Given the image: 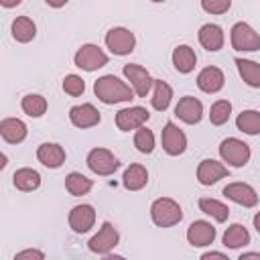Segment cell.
Returning a JSON list of instances; mask_svg holds the SVG:
<instances>
[{"label": "cell", "mask_w": 260, "mask_h": 260, "mask_svg": "<svg viewBox=\"0 0 260 260\" xmlns=\"http://www.w3.org/2000/svg\"><path fill=\"white\" fill-rule=\"evenodd\" d=\"M230 114H232V104L228 100H217L209 108V122L213 126H221L230 120Z\"/></svg>", "instance_id": "33"}, {"label": "cell", "mask_w": 260, "mask_h": 260, "mask_svg": "<svg viewBox=\"0 0 260 260\" xmlns=\"http://www.w3.org/2000/svg\"><path fill=\"white\" fill-rule=\"evenodd\" d=\"M6 167V154H0V169Z\"/></svg>", "instance_id": "43"}, {"label": "cell", "mask_w": 260, "mask_h": 260, "mask_svg": "<svg viewBox=\"0 0 260 260\" xmlns=\"http://www.w3.org/2000/svg\"><path fill=\"white\" fill-rule=\"evenodd\" d=\"M248 244H250V232H248L242 223H232V225H228V230L223 232V246H225V248L238 250V248L248 246Z\"/></svg>", "instance_id": "25"}, {"label": "cell", "mask_w": 260, "mask_h": 260, "mask_svg": "<svg viewBox=\"0 0 260 260\" xmlns=\"http://www.w3.org/2000/svg\"><path fill=\"white\" fill-rule=\"evenodd\" d=\"M248 258H258L260 260V252H244V254H240V260H248Z\"/></svg>", "instance_id": "41"}, {"label": "cell", "mask_w": 260, "mask_h": 260, "mask_svg": "<svg viewBox=\"0 0 260 260\" xmlns=\"http://www.w3.org/2000/svg\"><path fill=\"white\" fill-rule=\"evenodd\" d=\"M199 209H201L205 215H209V217H213L215 221H219V223L228 221V217H230V207H228L225 203L217 201V199H211V197H201V199H199Z\"/></svg>", "instance_id": "26"}, {"label": "cell", "mask_w": 260, "mask_h": 260, "mask_svg": "<svg viewBox=\"0 0 260 260\" xmlns=\"http://www.w3.org/2000/svg\"><path fill=\"white\" fill-rule=\"evenodd\" d=\"M22 0H0V4L4 6V8H14V6H18Z\"/></svg>", "instance_id": "40"}, {"label": "cell", "mask_w": 260, "mask_h": 260, "mask_svg": "<svg viewBox=\"0 0 260 260\" xmlns=\"http://www.w3.org/2000/svg\"><path fill=\"white\" fill-rule=\"evenodd\" d=\"M223 195L228 199H232L234 203L242 205V207H254V205H258V193L248 183H240V181L228 183L223 187Z\"/></svg>", "instance_id": "12"}, {"label": "cell", "mask_w": 260, "mask_h": 260, "mask_svg": "<svg viewBox=\"0 0 260 260\" xmlns=\"http://www.w3.org/2000/svg\"><path fill=\"white\" fill-rule=\"evenodd\" d=\"M146 183H148V171H146V167H142L138 162L130 165L122 175V185L128 191H140L146 187Z\"/></svg>", "instance_id": "22"}, {"label": "cell", "mask_w": 260, "mask_h": 260, "mask_svg": "<svg viewBox=\"0 0 260 260\" xmlns=\"http://www.w3.org/2000/svg\"><path fill=\"white\" fill-rule=\"evenodd\" d=\"M223 83H225L223 71L219 67H213V65L201 69L199 75H197V87L203 93H217L223 87Z\"/></svg>", "instance_id": "18"}, {"label": "cell", "mask_w": 260, "mask_h": 260, "mask_svg": "<svg viewBox=\"0 0 260 260\" xmlns=\"http://www.w3.org/2000/svg\"><path fill=\"white\" fill-rule=\"evenodd\" d=\"M213 240H215V228L205 219H197L187 228V242L193 248L211 246Z\"/></svg>", "instance_id": "15"}, {"label": "cell", "mask_w": 260, "mask_h": 260, "mask_svg": "<svg viewBox=\"0 0 260 260\" xmlns=\"http://www.w3.org/2000/svg\"><path fill=\"white\" fill-rule=\"evenodd\" d=\"M91 187H93V181L91 179H87L85 175H81V173H69L67 177H65V189L69 191V195H73V197H81V195H87L89 191H91Z\"/></svg>", "instance_id": "29"}, {"label": "cell", "mask_w": 260, "mask_h": 260, "mask_svg": "<svg viewBox=\"0 0 260 260\" xmlns=\"http://www.w3.org/2000/svg\"><path fill=\"white\" fill-rule=\"evenodd\" d=\"M232 6V0H201V8L207 14H225Z\"/></svg>", "instance_id": "36"}, {"label": "cell", "mask_w": 260, "mask_h": 260, "mask_svg": "<svg viewBox=\"0 0 260 260\" xmlns=\"http://www.w3.org/2000/svg\"><path fill=\"white\" fill-rule=\"evenodd\" d=\"M26 132H28L26 124L18 118H4L0 122V136L8 144H20L26 138Z\"/></svg>", "instance_id": "21"}, {"label": "cell", "mask_w": 260, "mask_h": 260, "mask_svg": "<svg viewBox=\"0 0 260 260\" xmlns=\"http://www.w3.org/2000/svg\"><path fill=\"white\" fill-rule=\"evenodd\" d=\"M37 35V26L28 16H16L12 22V37L18 43H28Z\"/></svg>", "instance_id": "31"}, {"label": "cell", "mask_w": 260, "mask_h": 260, "mask_svg": "<svg viewBox=\"0 0 260 260\" xmlns=\"http://www.w3.org/2000/svg\"><path fill=\"white\" fill-rule=\"evenodd\" d=\"M12 183H14V187H16L18 191L28 193V191L39 189V185H41V175H39L35 169H30V167H22V169H18V171L12 175Z\"/></svg>", "instance_id": "24"}, {"label": "cell", "mask_w": 260, "mask_h": 260, "mask_svg": "<svg viewBox=\"0 0 260 260\" xmlns=\"http://www.w3.org/2000/svg\"><path fill=\"white\" fill-rule=\"evenodd\" d=\"M236 128L244 134L256 136L260 134V112L258 110H244L236 118Z\"/></svg>", "instance_id": "27"}, {"label": "cell", "mask_w": 260, "mask_h": 260, "mask_svg": "<svg viewBox=\"0 0 260 260\" xmlns=\"http://www.w3.org/2000/svg\"><path fill=\"white\" fill-rule=\"evenodd\" d=\"M118 242H120V234L114 228V223L104 221L102 228L98 230V234L87 242V248L98 256H106L118 246Z\"/></svg>", "instance_id": "8"}, {"label": "cell", "mask_w": 260, "mask_h": 260, "mask_svg": "<svg viewBox=\"0 0 260 260\" xmlns=\"http://www.w3.org/2000/svg\"><path fill=\"white\" fill-rule=\"evenodd\" d=\"M20 108H22V112H24L26 116H30V118H41V116L47 112L49 104H47V100H45L43 95H39V93H26V95L20 100Z\"/></svg>", "instance_id": "32"}, {"label": "cell", "mask_w": 260, "mask_h": 260, "mask_svg": "<svg viewBox=\"0 0 260 260\" xmlns=\"http://www.w3.org/2000/svg\"><path fill=\"white\" fill-rule=\"evenodd\" d=\"M209 258H228L223 252H205V254H201V260H209Z\"/></svg>", "instance_id": "38"}, {"label": "cell", "mask_w": 260, "mask_h": 260, "mask_svg": "<svg viewBox=\"0 0 260 260\" xmlns=\"http://www.w3.org/2000/svg\"><path fill=\"white\" fill-rule=\"evenodd\" d=\"M150 217L158 228H173L183 219V209L175 199L158 197L150 205Z\"/></svg>", "instance_id": "2"}, {"label": "cell", "mask_w": 260, "mask_h": 260, "mask_svg": "<svg viewBox=\"0 0 260 260\" xmlns=\"http://www.w3.org/2000/svg\"><path fill=\"white\" fill-rule=\"evenodd\" d=\"M134 146H136L138 152L150 154L154 150V134H152V130L146 128V126H140L134 132Z\"/></svg>", "instance_id": "34"}, {"label": "cell", "mask_w": 260, "mask_h": 260, "mask_svg": "<svg viewBox=\"0 0 260 260\" xmlns=\"http://www.w3.org/2000/svg\"><path fill=\"white\" fill-rule=\"evenodd\" d=\"M93 223H95V209H93V205L81 203V205H75L69 211V228L75 234L89 232L93 228Z\"/></svg>", "instance_id": "13"}, {"label": "cell", "mask_w": 260, "mask_h": 260, "mask_svg": "<svg viewBox=\"0 0 260 260\" xmlns=\"http://www.w3.org/2000/svg\"><path fill=\"white\" fill-rule=\"evenodd\" d=\"M150 114L146 108L142 106H130V108H124L116 114V126L118 130L122 132H130V130H138L140 126H144L148 122Z\"/></svg>", "instance_id": "10"}, {"label": "cell", "mask_w": 260, "mask_h": 260, "mask_svg": "<svg viewBox=\"0 0 260 260\" xmlns=\"http://www.w3.org/2000/svg\"><path fill=\"white\" fill-rule=\"evenodd\" d=\"M24 258H37V260H43L45 254H43L41 250H35V248L30 250V248H28V250H22V252H18V254L14 256V260H24Z\"/></svg>", "instance_id": "37"}, {"label": "cell", "mask_w": 260, "mask_h": 260, "mask_svg": "<svg viewBox=\"0 0 260 260\" xmlns=\"http://www.w3.org/2000/svg\"><path fill=\"white\" fill-rule=\"evenodd\" d=\"M122 73H124V77L130 81L134 93H136L138 98H146V93L150 91V87H152V83H154V79L150 77V73H148L142 65H138V63H128V65H124Z\"/></svg>", "instance_id": "9"}, {"label": "cell", "mask_w": 260, "mask_h": 260, "mask_svg": "<svg viewBox=\"0 0 260 260\" xmlns=\"http://www.w3.org/2000/svg\"><path fill=\"white\" fill-rule=\"evenodd\" d=\"M230 175V169L225 165H221L219 160H213V158H203L197 167V181L205 187L217 183L219 179H225Z\"/></svg>", "instance_id": "14"}, {"label": "cell", "mask_w": 260, "mask_h": 260, "mask_svg": "<svg viewBox=\"0 0 260 260\" xmlns=\"http://www.w3.org/2000/svg\"><path fill=\"white\" fill-rule=\"evenodd\" d=\"M160 140H162L165 152L171 154V156H179L187 148V136H185V132L175 122H167L165 124L162 134H160Z\"/></svg>", "instance_id": "11"}, {"label": "cell", "mask_w": 260, "mask_h": 260, "mask_svg": "<svg viewBox=\"0 0 260 260\" xmlns=\"http://www.w3.org/2000/svg\"><path fill=\"white\" fill-rule=\"evenodd\" d=\"M197 37H199L201 47L207 49V51H211V53L219 51V49L223 47V41H225L221 26H219V24H213V22L203 24V26L199 28V35H197Z\"/></svg>", "instance_id": "20"}, {"label": "cell", "mask_w": 260, "mask_h": 260, "mask_svg": "<svg viewBox=\"0 0 260 260\" xmlns=\"http://www.w3.org/2000/svg\"><path fill=\"white\" fill-rule=\"evenodd\" d=\"M93 93L100 102L112 106V104H120V102H130L134 98V89L132 85H128L126 81H122L116 75H102L95 79L93 83Z\"/></svg>", "instance_id": "1"}, {"label": "cell", "mask_w": 260, "mask_h": 260, "mask_svg": "<svg viewBox=\"0 0 260 260\" xmlns=\"http://www.w3.org/2000/svg\"><path fill=\"white\" fill-rule=\"evenodd\" d=\"M150 2H165V0H150Z\"/></svg>", "instance_id": "44"}, {"label": "cell", "mask_w": 260, "mask_h": 260, "mask_svg": "<svg viewBox=\"0 0 260 260\" xmlns=\"http://www.w3.org/2000/svg\"><path fill=\"white\" fill-rule=\"evenodd\" d=\"M65 156H67L65 148L61 144H55V142H43L37 148V158L47 169H59L65 162Z\"/></svg>", "instance_id": "19"}, {"label": "cell", "mask_w": 260, "mask_h": 260, "mask_svg": "<svg viewBox=\"0 0 260 260\" xmlns=\"http://www.w3.org/2000/svg\"><path fill=\"white\" fill-rule=\"evenodd\" d=\"M106 47L110 49V53L118 55V57H124V55H130L136 47V37L132 30L124 28V26H114L106 32Z\"/></svg>", "instance_id": "5"}, {"label": "cell", "mask_w": 260, "mask_h": 260, "mask_svg": "<svg viewBox=\"0 0 260 260\" xmlns=\"http://www.w3.org/2000/svg\"><path fill=\"white\" fill-rule=\"evenodd\" d=\"M175 116L179 120H183L185 124H197L203 118V104L193 95H185L177 102Z\"/></svg>", "instance_id": "17"}, {"label": "cell", "mask_w": 260, "mask_h": 260, "mask_svg": "<svg viewBox=\"0 0 260 260\" xmlns=\"http://www.w3.org/2000/svg\"><path fill=\"white\" fill-rule=\"evenodd\" d=\"M219 156L228 167H244L250 160V146L240 138H225L219 144Z\"/></svg>", "instance_id": "4"}, {"label": "cell", "mask_w": 260, "mask_h": 260, "mask_svg": "<svg viewBox=\"0 0 260 260\" xmlns=\"http://www.w3.org/2000/svg\"><path fill=\"white\" fill-rule=\"evenodd\" d=\"M69 120L75 128H93L100 124L102 116L98 112V108L93 104H79V106H73L69 110Z\"/></svg>", "instance_id": "16"}, {"label": "cell", "mask_w": 260, "mask_h": 260, "mask_svg": "<svg viewBox=\"0 0 260 260\" xmlns=\"http://www.w3.org/2000/svg\"><path fill=\"white\" fill-rule=\"evenodd\" d=\"M173 65L179 73H191L197 65V55L189 45H179L173 49Z\"/></svg>", "instance_id": "23"}, {"label": "cell", "mask_w": 260, "mask_h": 260, "mask_svg": "<svg viewBox=\"0 0 260 260\" xmlns=\"http://www.w3.org/2000/svg\"><path fill=\"white\" fill-rule=\"evenodd\" d=\"M85 162H87L89 171L100 175V177H110L120 167V160L116 158V154L112 150H108V148H102V146L91 148L87 158H85Z\"/></svg>", "instance_id": "3"}, {"label": "cell", "mask_w": 260, "mask_h": 260, "mask_svg": "<svg viewBox=\"0 0 260 260\" xmlns=\"http://www.w3.org/2000/svg\"><path fill=\"white\" fill-rule=\"evenodd\" d=\"M152 87H154L152 98H150L152 108L158 110V112H165V110L169 108L171 100H173V89H171V85H169L167 81H162V79H154Z\"/></svg>", "instance_id": "30"}, {"label": "cell", "mask_w": 260, "mask_h": 260, "mask_svg": "<svg viewBox=\"0 0 260 260\" xmlns=\"http://www.w3.org/2000/svg\"><path fill=\"white\" fill-rule=\"evenodd\" d=\"M252 221H254V228H256V232L260 234V211H256V215H254V219H252Z\"/></svg>", "instance_id": "42"}, {"label": "cell", "mask_w": 260, "mask_h": 260, "mask_svg": "<svg viewBox=\"0 0 260 260\" xmlns=\"http://www.w3.org/2000/svg\"><path fill=\"white\" fill-rule=\"evenodd\" d=\"M63 91H65L67 95H71V98H77V95H81V93L85 91V81H83L79 75L69 73V75H65V79H63Z\"/></svg>", "instance_id": "35"}, {"label": "cell", "mask_w": 260, "mask_h": 260, "mask_svg": "<svg viewBox=\"0 0 260 260\" xmlns=\"http://www.w3.org/2000/svg\"><path fill=\"white\" fill-rule=\"evenodd\" d=\"M75 67L83 69V71H98L104 65H108V55L104 53V49H100L98 45H81L73 57Z\"/></svg>", "instance_id": "6"}, {"label": "cell", "mask_w": 260, "mask_h": 260, "mask_svg": "<svg viewBox=\"0 0 260 260\" xmlns=\"http://www.w3.org/2000/svg\"><path fill=\"white\" fill-rule=\"evenodd\" d=\"M45 2H47L51 8H61V6H65L69 0H45Z\"/></svg>", "instance_id": "39"}, {"label": "cell", "mask_w": 260, "mask_h": 260, "mask_svg": "<svg viewBox=\"0 0 260 260\" xmlns=\"http://www.w3.org/2000/svg\"><path fill=\"white\" fill-rule=\"evenodd\" d=\"M236 67L246 85L260 87V63L250 61V59H236Z\"/></svg>", "instance_id": "28"}, {"label": "cell", "mask_w": 260, "mask_h": 260, "mask_svg": "<svg viewBox=\"0 0 260 260\" xmlns=\"http://www.w3.org/2000/svg\"><path fill=\"white\" fill-rule=\"evenodd\" d=\"M234 51H260V35L248 22H236L230 30Z\"/></svg>", "instance_id": "7"}]
</instances>
